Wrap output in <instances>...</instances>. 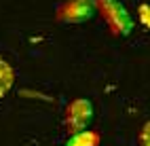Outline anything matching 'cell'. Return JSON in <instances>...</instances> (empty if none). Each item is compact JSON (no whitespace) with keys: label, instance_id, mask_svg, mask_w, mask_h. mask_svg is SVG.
Here are the masks:
<instances>
[{"label":"cell","instance_id":"6","mask_svg":"<svg viewBox=\"0 0 150 146\" xmlns=\"http://www.w3.org/2000/svg\"><path fill=\"white\" fill-rule=\"evenodd\" d=\"M137 13H139V21H142L146 28H150V4H142Z\"/></svg>","mask_w":150,"mask_h":146},{"label":"cell","instance_id":"7","mask_svg":"<svg viewBox=\"0 0 150 146\" xmlns=\"http://www.w3.org/2000/svg\"><path fill=\"white\" fill-rule=\"evenodd\" d=\"M139 142L144 146H150V123H146L142 127V131H139Z\"/></svg>","mask_w":150,"mask_h":146},{"label":"cell","instance_id":"3","mask_svg":"<svg viewBox=\"0 0 150 146\" xmlns=\"http://www.w3.org/2000/svg\"><path fill=\"white\" fill-rule=\"evenodd\" d=\"M91 119H93V106H91L89 100L78 97V100H74V102L68 104V110H66V127H68L70 135L76 133V131L87 129V125L91 123Z\"/></svg>","mask_w":150,"mask_h":146},{"label":"cell","instance_id":"4","mask_svg":"<svg viewBox=\"0 0 150 146\" xmlns=\"http://www.w3.org/2000/svg\"><path fill=\"white\" fill-rule=\"evenodd\" d=\"M99 140H102L99 133L83 129V131H76V133L70 135V140L66 142V146H97Z\"/></svg>","mask_w":150,"mask_h":146},{"label":"cell","instance_id":"5","mask_svg":"<svg viewBox=\"0 0 150 146\" xmlns=\"http://www.w3.org/2000/svg\"><path fill=\"white\" fill-rule=\"evenodd\" d=\"M13 79H15V72H13V68L8 66V62L0 60V95H2V93H6L8 89H11V85H13Z\"/></svg>","mask_w":150,"mask_h":146},{"label":"cell","instance_id":"2","mask_svg":"<svg viewBox=\"0 0 150 146\" xmlns=\"http://www.w3.org/2000/svg\"><path fill=\"white\" fill-rule=\"evenodd\" d=\"M97 13L95 0H68L57 9V19L64 23H83Z\"/></svg>","mask_w":150,"mask_h":146},{"label":"cell","instance_id":"1","mask_svg":"<svg viewBox=\"0 0 150 146\" xmlns=\"http://www.w3.org/2000/svg\"><path fill=\"white\" fill-rule=\"evenodd\" d=\"M95 6H97V13L102 15V19L106 21V26L110 28L112 34L127 36L133 30V19L118 0H95Z\"/></svg>","mask_w":150,"mask_h":146}]
</instances>
